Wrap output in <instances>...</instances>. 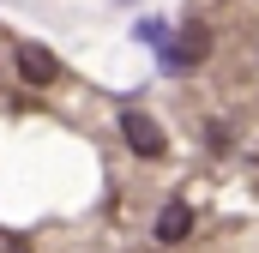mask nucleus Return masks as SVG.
Listing matches in <instances>:
<instances>
[{
  "instance_id": "nucleus-3",
  "label": "nucleus",
  "mask_w": 259,
  "mask_h": 253,
  "mask_svg": "<svg viewBox=\"0 0 259 253\" xmlns=\"http://www.w3.org/2000/svg\"><path fill=\"white\" fill-rule=\"evenodd\" d=\"M205 49H211V36H205V24H193V30H181V43L163 49V66H169V72H187V66L205 61Z\"/></svg>"
},
{
  "instance_id": "nucleus-1",
  "label": "nucleus",
  "mask_w": 259,
  "mask_h": 253,
  "mask_svg": "<svg viewBox=\"0 0 259 253\" xmlns=\"http://www.w3.org/2000/svg\"><path fill=\"white\" fill-rule=\"evenodd\" d=\"M121 139H127V151H133V157H163V151H169L163 126L151 121L145 109H121Z\"/></svg>"
},
{
  "instance_id": "nucleus-5",
  "label": "nucleus",
  "mask_w": 259,
  "mask_h": 253,
  "mask_svg": "<svg viewBox=\"0 0 259 253\" xmlns=\"http://www.w3.org/2000/svg\"><path fill=\"white\" fill-rule=\"evenodd\" d=\"M133 36H139L145 49H157V55H163V49H169V18H157V12H145V18L133 24Z\"/></svg>"
},
{
  "instance_id": "nucleus-2",
  "label": "nucleus",
  "mask_w": 259,
  "mask_h": 253,
  "mask_svg": "<svg viewBox=\"0 0 259 253\" xmlns=\"http://www.w3.org/2000/svg\"><path fill=\"white\" fill-rule=\"evenodd\" d=\"M55 72H61V61H55L49 49H36V43H18V78H24L30 91H49V85H55Z\"/></svg>"
},
{
  "instance_id": "nucleus-6",
  "label": "nucleus",
  "mask_w": 259,
  "mask_h": 253,
  "mask_svg": "<svg viewBox=\"0 0 259 253\" xmlns=\"http://www.w3.org/2000/svg\"><path fill=\"white\" fill-rule=\"evenodd\" d=\"M115 6H133V0H115Z\"/></svg>"
},
{
  "instance_id": "nucleus-4",
  "label": "nucleus",
  "mask_w": 259,
  "mask_h": 253,
  "mask_svg": "<svg viewBox=\"0 0 259 253\" xmlns=\"http://www.w3.org/2000/svg\"><path fill=\"white\" fill-rule=\"evenodd\" d=\"M187 235H193V205L169 199V205L157 211V241H169V247H175V241H187Z\"/></svg>"
}]
</instances>
